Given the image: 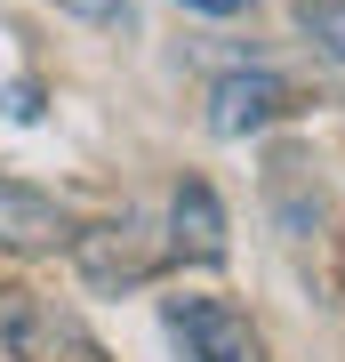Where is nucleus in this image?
Instances as JSON below:
<instances>
[{"instance_id": "nucleus-6", "label": "nucleus", "mask_w": 345, "mask_h": 362, "mask_svg": "<svg viewBox=\"0 0 345 362\" xmlns=\"http://www.w3.org/2000/svg\"><path fill=\"white\" fill-rule=\"evenodd\" d=\"M169 258H193V266H217L225 258V202L209 194L201 177H185L177 194H169Z\"/></svg>"}, {"instance_id": "nucleus-7", "label": "nucleus", "mask_w": 345, "mask_h": 362, "mask_svg": "<svg viewBox=\"0 0 345 362\" xmlns=\"http://www.w3.org/2000/svg\"><path fill=\"white\" fill-rule=\"evenodd\" d=\"M265 194H273V218H282V233H321V218H329V194H321V177L297 153H273V169H265Z\"/></svg>"}, {"instance_id": "nucleus-11", "label": "nucleus", "mask_w": 345, "mask_h": 362, "mask_svg": "<svg viewBox=\"0 0 345 362\" xmlns=\"http://www.w3.org/2000/svg\"><path fill=\"white\" fill-rule=\"evenodd\" d=\"M177 8H193V16H249V0H177Z\"/></svg>"}, {"instance_id": "nucleus-2", "label": "nucleus", "mask_w": 345, "mask_h": 362, "mask_svg": "<svg viewBox=\"0 0 345 362\" xmlns=\"http://www.w3.org/2000/svg\"><path fill=\"white\" fill-rule=\"evenodd\" d=\"M161 330L177 362H265V338L225 298H161Z\"/></svg>"}, {"instance_id": "nucleus-5", "label": "nucleus", "mask_w": 345, "mask_h": 362, "mask_svg": "<svg viewBox=\"0 0 345 362\" xmlns=\"http://www.w3.org/2000/svg\"><path fill=\"white\" fill-rule=\"evenodd\" d=\"M64 242H73V209H64L56 194H40V185L0 177V250L40 258V250H64Z\"/></svg>"}, {"instance_id": "nucleus-8", "label": "nucleus", "mask_w": 345, "mask_h": 362, "mask_svg": "<svg viewBox=\"0 0 345 362\" xmlns=\"http://www.w3.org/2000/svg\"><path fill=\"white\" fill-rule=\"evenodd\" d=\"M289 16L329 65H345V0H289Z\"/></svg>"}, {"instance_id": "nucleus-4", "label": "nucleus", "mask_w": 345, "mask_h": 362, "mask_svg": "<svg viewBox=\"0 0 345 362\" xmlns=\"http://www.w3.org/2000/svg\"><path fill=\"white\" fill-rule=\"evenodd\" d=\"M289 105H297L289 81L265 73V65H249V73H217V89H209V129H217V137H257V129H273Z\"/></svg>"}, {"instance_id": "nucleus-1", "label": "nucleus", "mask_w": 345, "mask_h": 362, "mask_svg": "<svg viewBox=\"0 0 345 362\" xmlns=\"http://www.w3.org/2000/svg\"><path fill=\"white\" fill-rule=\"evenodd\" d=\"M0 354L8 362H104V346L56 298H40L25 282H0Z\"/></svg>"}, {"instance_id": "nucleus-12", "label": "nucleus", "mask_w": 345, "mask_h": 362, "mask_svg": "<svg viewBox=\"0 0 345 362\" xmlns=\"http://www.w3.org/2000/svg\"><path fill=\"white\" fill-rule=\"evenodd\" d=\"M0 362H8V354H0Z\"/></svg>"}, {"instance_id": "nucleus-3", "label": "nucleus", "mask_w": 345, "mask_h": 362, "mask_svg": "<svg viewBox=\"0 0 345 362\" xmlns=\"http://www.w3.org/2000/svg\"><path fill=\"white\" fill-rule=\"evenodd\" d=\"M64 250H73L80 282H89V290H104V298H121V290L153 282V266L169 258V250L153 242V226H145V218H104V226H80Z\"/></svg>"}, {"instance_id": "nucleus-9", "label": "nucleus", "mask_w": 345, "mask_h": 362, "mask_svg": "<svg viewBox=\"0 0 345 362\" xmlns=\"http://www.w3.org/2000/svg\"><path fill=\"white\" fill-rule=\"evenodd\" d=\"M56 16H80V25H104V33H128L137 25V0H49Z\"/></svg>"}, {"instance_id": "nucleus-10", "label": "nucleus", "mask_w": 345, "mask_h": 362, "mask_svg": "<svg viewBox=\"0 0 345 362\" xmlns=\"http://www.w3.org/2000/svg\"><path fill=\"white\" fill-rule=\"evenodd\" d=\"M0 113L8 121H40V81H8L0 89Z\"/></svg>"}]
</instances>
